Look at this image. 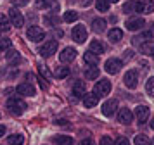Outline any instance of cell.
I'll return each instance as SVG.
<instances>
[{"mask_svg": "<svg viewBox=\"0 0 154 145\" xmlns=\"http://www.w3.org/2000/svg\"><path fill=\"white\" fill-rule=\"evenodd\" d=\"M7 109L14 116H21L26 110V104L23 102L21 98H17V97H11V98H7Z\"/></svg>", "mask_w": 154, "mask_h": 145, "instance_id": "cell-1", "label": "cell"}, {"mask_svg": "<svg viewBox=\"0 0 154 145\" xmlns=\"http://www.w3.org/2000/svg\"><path fill=\"white\" fill-rule=\"evenodd\" d=\"M123 83H125L126 88H137V85H139V73L135 71V69H130V71H126L125 73V78H123Z\"/></svg>", "mask_w": 154, "mask_h": 145, "instance_id": "cell-2", "label": "cell"}, {"mask_svg": "<svg viewBox=\"0 0 154 145\" xmlns=\"http://www.w3.org/2000/svg\"><path fill=\"white\" fill-rule=\"evenodd\" d=\"M111 81L109 80H100V81L95 83V86H94V93L97 97H102V95H107L109 92H111Z\"/></svg>", "mask_w": 154, "mask_h": 145, "instance_id": "cell-3", "label": "cell"}, {"mask_svg": "<svg viewBox=\"0 0 154 145\" xmlns=\"http://www.w3.org/2000/svg\"><path fill=\"white\" fill-rule=\"evenodd\" d=\"M26 36L31 41H42L45 38V31L40 26H29L28 31H26Z\"/></svg>", "mask_w": 154, "mask_h": 145, "instance_id": "cell-4", "label": "cell"}, {"mask_svg": "<svg viewBox=\"0 0 154 145\" xmlns=\"http://www.w3.org/2000/svg\"><path fill=\"white\" fill-rule=\"evenodd\" d=\"M56 50H57V40H49L40 47V55L42 57H50L52 54H56Z\"/></svg>", "mask_w": 154, "mask_h": 145, "instance_id": "cell-5", "label": "cell"}, {"mask_svg": "<svg viewBox=\"0 0 154 145\" xmlns=\"http://www.w3.org/2000/svg\"><path fill=\"white\" fill-rule=\"evenodd\" d=\"M121 68H123V62L119 61V59L111 57V59L106 61V71H107L109 74H116V73H119V69Z\"/></svg>", "mask_w": 154, "mask_h": 145, "instance_id": "cell-6", "label": "cell"}, {"mask_svg": "<svg viewBox=\"0 0 154 145\" xmlns=\"http://www.w3.org/2000/svg\"><path fill=\"white\" fill-rule=\"evenodd\" d=\"M9 19H11V24L16 28H23V24H24V17H23V14L17 9H11L9 11Z\"/></svg>", "mask_w": 154, "mask_h": 145, "instance_id": "cell-7", "label": "cell"}, {"mask_svg": "<svg viewBox=\"0 0 154 145\" xmlns=\"http://www.w3.org/2000/svg\"><path fill=\"white\" fill-rule=\"evenodd\" d=\"M116 109H118V100H116V98L106 100V102L102 104V114H104L106 117H111L112 114L116 112Z\"/></svg>", "mask_w": 154, "mask_h": 145, "instance_id": "cell-8", "label": "cell"}, {"mask_svg": "<svg viewBox=\"0 0 154 145\" xmlns=\"http://www.w3.org/2000/svg\"><path fill=\"white\" fill-rule=\"evenodd\" d=\"M71 36H73V40L76 41V43H83L87 40V29H85V26H82V24L75 26L73 31H71Z\"/></svg>", "mask_w": 154, "mask_h": 145, "instance_id": "cell-9", "label": "cell"}, {"mask_svg": "<svg viewBox=\"0 0 154 145\" xmlns=\"http://www.w3.org/2000/svg\"><path fill=\"white\" fill-rule=\"evenodd\" d=\"M75 57H76V48H73V47H66L63 52L59 54V59H61V62H64V64L73 62Z\"/></svg>", "mask_w": 154, "mask_h": 145, "instance_id": "cell-10", "label": "cell"}, {"mask_svg": "<svg viewBox=\"0 0 154 145\" xmlns=\"http://www.w3.org/2000/svg\"><path fill=\"white\" fill-rule=\"evenodd\" d=\"M149 114H151V110H149L147 105H137L135 107V117H137L139 124L146 123L147 119H149Z\"/></svg>", "mask_w": 154, "mask_h": 145, "instance_id": "cell-11", "label": "cell"}, {"mask_svg": "<svg viewBox=\"0 0 154 145\" xmlns=\"http://www.w3.org/2000/svg\"><path fill=\"white\" fill-rule=\"evenodd\" d=\"M152 11H154V2H152V0H142V2H137L135 12H140V14H151Z\"/></svg>", "mask_w": 154, "mask_h": 145, "instance_id": "cell-12", "label": "cell"}, {"mask_svg": "<svg viewBox=\"0 0 154 145\" xmlns=\"http://www.w3.org/2000/svg\"><path fill=\"white\" fill-rule=\"evenodd\" d=\"M144 24H146V21L142 19V17H132V19H128L125 23L128 31H139V29L144 28Z\"/></svg>", "mask_w": 154, "mask_h": 145, "instance_id": "cell-13", "label": "cell"}, {"mask_svg": "<svg viewBox=\"0 0 154 145\" xmlns=\"http://www.w3.org/2000/svg\"><path fill=\"white\" fill-rule=\"evenodd\" d=\"M16 92L19 95H24V97H33L35 95V86L31 83H21V85H17Z\"/></svg>", "mask_w": 154, "mask_h": 145, "instance_id": "cell-14", "label": "cell"}, {"mask_svg": "<svg viewBox=\"0 0 154 145\" xmlns=\"http://www.w3.org/2000/svg\"><path fill=\"white\" fill-rule=\"evenodd\" d=\"M118 121L121 124H130L133 121V112L130 109H119L118 110Z\"/></svg>", "mask_w": 154, "mask_h": 145, "instance_id": "cell-15", "label": "cell"}, {"mask_svg": "<svg viewBox=\"0 0 154 145\" xmlns=\"http://www.w3.org/2000/svg\"><path fill=\"white\" fill-rule=\"evenodd\" d=\"M5 59H7V62L11 66H17V64L21 62V54H19L17 50H7Z\"/></svg>", "mask_w": 154, "mask_h": 145, "instance_id": "cell-16", "label": "cell"}, {"mask_svg": "<svg viewBox=\"0 0 154 145\" xmlns=\"http://www.w3.org/2000/svg\"><path fill=\"white\" fill-rule=\"evenodd\" d=\"M83 61L85 64H88V68H97V64H99V55H95L94 52H85L83 54Z\"/></svg>", "mask_w": 154, "mask_h": 145, "instance_id": "cell-17", "label": "cell"}, {"mask_svg": "<svg viewBox=\"0 0 154 145\" xmlns=\"http://www.w3.org/2000/svg\"><path fill=\"white\" fill-rule=\"evenodd\" d=\"M99 98H100V97H97L94 92H92V93H85L83 105H85V107H88V109H90V107H95V105H97V102H99Z\"/></svg>", "mask_w": 154, "mask_h": 145, "instance_id": "cell-18", "label": "cell"}, {"mask_svg": "<svg viewBox=\"0 0 154 145\" xmlns=\"http://www.w3.org/2000/svg\"><path fill=\"white\" fill-rule=\"evenodd\" d=\"M35 7L36 9H54V11L59 9V5L54 0H35Z\"/></svg>", "mask_w": 154, "mask_h": 145, "instance_id": "cell-19", "label": "cell"}, {"mask_svg": "<svg viewBox=\"0 0 154 145\" xmlns=\"http://www.w3.org/2000/svg\"><path fill=\"white\" fill-rule=\"evenodd\" d=\"M140 52L154 59V41H151V40H149V41H144V43L140 45Z\"/></svg>", "mask_w": 154, "mask_h": 145, "instance_id": "cell-20", "label": "cell"}, {"mask_svg": "<svg viewBox=\"0 0 154 145\" xmlns=\"http://www.w3.org/2000/svg\"><path fill=\"white\" fill-rule=\"evenodd\" d=\"M107 38H109V41H112V43H118V41L123 38V31H121L119 28H112L111 31L107 33Z\"/></svg>", "mask_w": 154, "mask_h": 145, "instance_id": "cell-21", "label": "cell"}, {"mask_svg": "<svg viewBox=\"0 0 154 145\" xmlns=\"http://www.w3.org/2000/svg\"><path fill=\"white\" fill-rule=\"evenodd\" d=\"M73 95H76L78 98L85 97V83L83 81H76L73 85Z\"/></svg>", "mask_w": 154, "mask_h": 145, "instance_id": "cell-22", "label": "cell"}, {"mask_svg": "<svg viewBox=\"0 0 154 145\" xmlns=\"http://www.w3.org/2000/svg\"><path fill=\"white\" fill-rule=\"evenodd\" d=\"M92 29L95 31V33H102L106 29V21L100 19V17H97V19L92 21Z\"/></svg>", "mask_w": 154, "mask_h": 145, "instance_id": "cell-23", "label": "cell"}, {"mask_svg": "<svg viewBox=\"0 0 154 145\" xmlns=\"http://www.w3.org/2000/svg\"><path fill=\"white\" fill-rule=\"evenodd\" d=\"M104 45L100 43L99 40H94V41H90V52H94L95 55H99V54H104Z\"/></svg>", "mask_w": 154, "mask_h": 145, "instance_id": "cell-24", "label": "cell"}, {"mask_svg": "<svg viewBox=\"0 0 154 145\" xmlns=\"http://www.w3.org/2000/svg\"><path fill=\"white\" fill-rule=\"evenodd\" d=\"M7 142H9V145H23L24 143V137L19 135V133H16V135L7 137Z\"/></svg>", "mask_w": 154, "mask_h": 145, "instance_id": "cell-25", "label": "cell"}, {"mask_svg": "<svg viewBox=\"0 0 154 145\" xmlns=\"http://www.w3.org/2000/svg\"><path fill=\"white\" fill-rule=\"evenodd\" d=\"M54 142H56V145H73V138L66 137V135H57Z\"/></svg>", "mask_w": 154, "mask_h": 145, "instance_id": "cell-26", "label": "cell"}, {"mask_svg": "<svg viewBox=\"0 0 154 145\" xmlns=\"http://www.w3.org/2000/svg\"><path fill=\"white\" fill-rule=\"evenodd\" d=\"M11 19H9L7 16H4V14H0V31H7L11 29Z\"/></svg>", "mask_w": 154, "mask_h": 145, "instance_id": "cell-27", "label": "cell"}, {"mask_svg": "<svg viewBox=\"0 0 154 145\" xmlns=\"http://www.w3.org/2000/svg\"><path fill=\"white\" fill-rule=\"evenodd\" d=\"M99 74H100L99 68H88L85 71V78H87V80H97Z\"/></svg>", "mask_w": 154, "mask_h": 145, "instance_id": "cell-28", "label": "cell"}, {"mask_svg": "<svg viewBox=\"0 0 154 145\" xmlns=\"http://www.w3.org/2000/svg\"><path fill=\"white\" fill-rule=\"evenodd\" d=\"M133 143L135 145H151L152 142H151V138L146 137V135H137L135 140H133Z\"/></svg>", "mask_w": 154, "mask_h": 145, "instance_id": "cell-29", "label": "cell"}, {"mask_svg": "<svg viewBox=\"0 0 154 145\" xmlns=\"http://www.w3.org/2000/svg\"><path fill=\"white\" fill-rule=\"evenodd\" d=\"M63 19L66 21V23H75V21L78 19V12L76 11H66L63 16Z\"/></svg>", "mask_w": 154, "mask_h": 145, "instance_id": "cell-30", "label": "cell"}, {"mask_svg": "<svg viewBox=\"0 0 154 145\" xmlns=\"http://www.w3.org/2000/svg\"><path fill=\"white\" fill-rule=\"evenodd\" d=\"M68 74H69V68H64V66H61V68L54 69V76H56V78H66Z\"/></svg>", "mask_w": 154, "mask_h": 145, "instance_id": "cell-31", "label": "cell"}, {"mask_svg": "<svg viewBox=\"0 0 154 145\" xmlns=\"http://www.w3.org/2000/svg\"><path fill=\"white\" fill-rule=\"evenodd\" d=\"M95 5H97L99 12H107L109 11V2L107 0H95Z\"/></svg>", "mask_w": 154, "mask_h": 145, "instance_id": "cell-32", "label": "cell"}, {"mask_svg": "<svg viewBox=\"0 0 154 145\" xmlns=\"http://www.w3.org/2000/svg\"><path fill=\"white\" fill-rule=\"evenodd\" d=\"M146 92L151 98H154V78H149L146 81Z\"/></svg>", "mask_w": 154, "mask_h": 145, "instance_id": "cell-33", "label": "cell"}, {"mask_svg": "<svg viewBox=\"0 0 154 145\" xmlns=\"http://www.w3.org/2000/svg\"><path fill=\"white\" fill-rule=\"evenodd\" d=\"M135 7H137V2H133V0H128L125 5H123V12L132 14V12H135Z\"/></svg>", "mask_w": 154, "mask_h": 145, "instance_id": "cell-34", "label": "cell"}, {"mask_svg": "<svg viewBox=\"0 0 154 145\" xmlns=\"http://www.w3.org/2000/svg\"><path fill=\"white\" fill-rule=\"evenodd\" d=\"M11 48V40L9 38H0V50H9Z\"/></svg>", "mask_w": 154, "mask_h": 145, "instance_id": "cell-35", "label": "cell"}, {"mask_svg": "<svg viewBox=\"0 0 154 145\" xmlns=\"http://www.w3.org/2000/svg\"><path fill=\"white\" fill-rule=\"evenodd\" d=\"M45 23L47 24H59V17L57 16H49V17H45Z\"/></svg>", "mask_w": 154, "mask_h": 145, "instance_id": "cell-36", "label": "cell"}, {"mask_svg": "<svg viewBox=\"0 0 154 145\" xmlns=\"http://www.w3.org/2000/svg\"><path fill=\"white\" fill-rule=\"evenodd\" d=\"M28 4H29V0H12V5L14 7H24Z\"/></svg>", "mask_w": 154, "mask_h": 145, "instance_id": "cell-37", "label": "cell"}, {"mask_svg": "<svg viewBox=\"0 0 154 145\" xmlns=\"http://www.w3.org/2000/svg\"><path fill=\"white\" fill-rule=\"evenodd\" d=\"M114 145H130V142H128L126 137H118V140L114 142Z\"/></svg>", "mask_w": 154, "mask_h": 145, "instance_id": "cell-38", "label": "cell"}, {"mask_svg": "<svg viewBox=\"0 0 154 145\" xmlns=\"http://www.w3.org/2000/svg\"><path fill=\"white\" fill-rule=\"evenodd\" d=\"M100 145H114V142H112L111 137H102L100 138Z\"/></svg>", "mask_w": 154, "mask_h": 145, "instance_id": "cell-39", "label": "cell"}, {"mask_svg": "<svg viewBox=\"0 0 154 145\" xmlns=\"http://www.w3.org/2000/svg\"><path fill=\"white\" fill-rule=\"evenodd\" d=\"M78 145H95V142H94L92 138H83V140H82Z\"/></svg>", "mask_w": 154, "mask_h": 145, "instance_id": "cell-40", "label": "cell"}, {"mask_svg": "<svg viewBox=\"0 0 154 145\" xmlns=\"http://www.w3.org/2000/svg\"><path fill=\"white\" fill-rule=\"evenodd\" d=\"M38 69H40V73H42V74H45L47 78L50 76V73L47 71V68H45V66H38Z\"/></svg>", "mask_w": 154, "mask_h": 145, "instance_id": "cell-41", "label": "cell"}, {"mask_svg": "<svg viewBox=\"0 0 154 145\" xmlns=\"http://www.w3.org/2000/svg\"><path fill=\"white\" fill-rule=\"evenodd\" d=\"M123 57H125L126 61H128V59H132V57H133V52H132V50H126V52H125V55H123Z\"/></svg>", "mask_w": 154, "mask_h": 145, "instance_id": "cell-42", "label": "cell"}, {"mask_svg": "<svg viewBox=\"0 0 154 145\" xmlns=\"http://www.w3.org/2000/svg\"><path fill=\"white\" fill-rule=\"evenodd\" d=\"M4 135H5V126L0 124V137H4Z\"/></svg>", "mask_w": 154, "mask_h": 145, "instance_id": "cell-43", "label": "cell"}, {"mask_svg": "<svg viewBox=\"0 0 154 145\" xmlns=\"http://www.w3.org/2000/svg\"><path fill=\"white\" fill-rule=\"evenodd\" d=\"M151 128H152V130H154V117H152V119H151Z\"/></svg>", "mask_w": 154, "mask_h": 145, "instance_id": "cell-44", "label": "cell"}, {"mask_svg": "<svg viewBox=\"0 0 154 145\" xmlns=\"http://www.w3.org/2000/svg\"><path fill=\"white\" fill-rule=\"evenodd\" d=\"M107 2H112V4H116V2H118V0H107Z\"/></svg>", "mask_w": 154, "mask_h": 145, "instance_id": "cell-45", "label": "cell"}, {"mask_svg": "<svg viewBox=\"0 0 154 145\" xmlns=\"http://www.w3.org/2000/svg\"><path fill=\"white\" fill-rule=\"evenodd\" d=\"M152 145H154V140H152Z\"/></svg>", "mask_w": 154, "mask_h": 145, "instance_id": "cell-46", "label": "cell"}]
</instances>
